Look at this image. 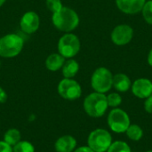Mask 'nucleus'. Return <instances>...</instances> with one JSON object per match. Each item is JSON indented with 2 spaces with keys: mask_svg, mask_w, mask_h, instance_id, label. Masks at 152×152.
<instances>
[{
  "mask_svg": "<svg viewBox=\"0 0 152 152\" xmlns=\"http://www.w3.org/2000/svg\"><path fill=\"white\" fill-rule=\"evenodd\" d=\"M83 107L85 112L89 117L94 118H101L106 113L109 108L107 96L104 94L97 92L92 93L85 98Z\"/></svg>",
  "mask_w": 152,
  "mask_h": 152,
  "instance_id": "1",
  "label": "nucleus"
},
{
  "mask_svg": "<svg viewBox=\"0 0 152 152\" xmlns=\"http://www.w3.org/2000/svg\"><path fill=\"white\" fill-rule=\"evenodd\" d=\"M53 23L54 27L64 32L74 30L79 24V17L77 13L69 7H62L59 12L53 13Z\"/></svg>",
  "mask_w": 152,
  "mask_h": 152,
  "instance_id": "2",
  "label": "nucleus"
},
{
  "mask_svg": "<svg viewBox=\"0 0 152 152\" xmlns=\"http://www.w3.org/2000/svg\"><path fill=\"white\" fill-rule=\"evenodd\" d=\"M24 41L16 34H7L0 38V56L13 58L22 50Z\"/></svg>",
  "mask_w": 152,
  "mask_h": 152,
  "instance_id": "3",
  "label": "nucleus"
},
{
  "mask_svg": "<svg viewBox=\"0 0 152 152\" xmlns=\"http://www.w3.org/2000/svg\"><path fill=\"white\" fill-rule=\"evenodd\" d=\"M112 143V136L109 131L103 128L93 130L87 138V146L94 152H107Z\"/></svg>",
  "mask_w": 152,
  "mask_h": 152,
  "instance_id": "4",
  "label": "nucleus"
},
{
  "mask_svg": "<svg viewBox=\"0 0 152 152\" xmlns=\"http://www.w3.org/2000/svg\"><path fill=\"white\" fill-rule=\"evenodd\" d=\"M113 85V75L110 69L104 67L94 70L91 77V86L94 92L105 94L108 93Z\"/></svg>",
  "mask_w": 152,
  "mask_h": 152,
  "instance_id": "5",
  "label": "nucleus"
},
{
  "mask_svg": "<svg viewBox=\"0 0 152 152\" xmlns=\"http://www.w3.org/2000/svg\"><path fill=\"white\" fill-rule=\"evenodd\" d=\"M107 123L113 133L124 134L131 125V120L129 115L125 110L119 108H114L108 115Z\"/></svg>",
  "mask_w": 152,
  "mask_h": 152,
  "instance_id": "6",
  "label": "nucleus"
},
{
  "mask_svg": "<svg viewBox=\"0 0 152 152\" xmlns=\"http://www.w3.org/2000/svg\"><path fill=\"white\" fill-rule=\"evenodd\" d=\"M59 53L64 58L71 59L77 55L80 50V41L79 38L74 35L68 33L62 36L58 43Z\"/></svg>",
  "mask_w": 152,
  "mask_h": 152,
  "instance_id": "7",
  "label": "nucleus"
},
{
  "mask_svg": "<svg viewBox=\"0 0 152 152\" xmlns=\"http://www.w3.org/2000/svg\"><path fill=\"white\" fill-rule=\"evenodd\" d=\"M58 93L60 96L68 101H75L80 98L82 88L78 82L72 78H63L58 85Z\"/></svg>",
  "mask_w": 152,
  "mask_h": 152,
  "instance_id": "8",
  "label": "nucleus"
},
{
  "mask_svg": "<svg viewBox=\"0 0 152 152\" xmlns=\"http://www.w3.org/2000/svg\"><path fill=\"white\" fill-rule=\"evenodd\" d=\"M134 36V29L127 24H120L116 26L110 35L112 42L119 46L126 45L132 40Z\"/></svg>",
  "mask_w": 152,
  "mask_h": 152,
  "instance_id": "9",
  "label": "nucleus"
},
{
  "mask_svg": "<svg viewBox=\"0 0 152 152\" xmlns=\"http://www.w3.org/2000/svg\"><path fill=\"white\" fill-rule=\"evenodd\" d=\"M132 93L139 99H146L152 94V82L148 78H138L132 84Z\"/></svg>",
  "mask_w": 152,
  "mask_h": 152,
  "instance_id": "10",
  "label": "nucleus"
},
{
  "mask_svg": "<svg viewBox=\"0 0 152 152\" xmlns=\"http://www.w3.org/2000/svg\"><path fill=\"white\" fill-rule=\"evenodd\" d=\"M21 30L26 34L35 33L39 28V17L35 12H27L23 14L20 22Z\"/></svg>",
  "mask_w": 152,
  "mask_h": 152,
  "instance_id": "11",
  "label": "nucleus"
},
{
  "mask_svg": "<svg viewBox=\"0 0 152 152\" xmlns=\"http://www.w3.org/2000/svg\"><path fill=\"white\" fill-rule=\"evenodd\" d=\"M146 0H116L118 8L126 14H136L142 11Z\"/></svg>",
  "mask_w": 152,
  "mask_h": 152,
  "instance_id": "12",
  "label": "nucleus"
},
{
  "mask_svg": "<svg viewBox=\"0 0 152 152\" xmlns=\"http://www.w3.org/2000/svg\"><path fill=\"white\" fill-rule=\"evenodd\" d=\"M77 142L72 135H62L59 137L54 143V150L56 152H73L77 148Z\"/></svg>",
  "mask_w": 152,
  "mask_h": 152,
  "instance_id": "13",
  "label": "nucleus"
},
{
  "mask_svg": "<svg viewBox=\"0 0 152 152\" xmlns=\"http://www.w3.org/2000/svg\"><path fill=\"white\" fill-rule=\"evenodd\" d=\"M112 86L120 93H126L131 89L132 82L129 77L124 73H118L113 76V85Z\"/></svg>",
  "mask_w": 152,
  "mask_h": 152,
  "instance_id": "14",
  "label": "nucleus"
},
{
  "mask_svg": "<svg viewBox=\"0 0 152 152\" xmlns=\"http://www.w3.org/2000/svg\"><path fill=\"white\" fill-rule=\"evenodd\" d=\"M64 62L65 58L60 53H52L47 57L45 61V66L50 71H57L62 68Z\"/></svg>",
  "mask_w": 152,
  "mask_h": 152,
  "instance_id": "15",
  "label": "nucleus"
},
{
  "mask_svg": "<svg viewBox=\"0 0 152 152\" xmlns=\"http://www.w3.org/2000/svg\"><path fill=\"white\" fill-rule=\"evenodd\" d=\"M61 70L62 75L65 78H72L77 74L79 70V64L77 61L73 59H69L67 61L64 62Z\"/></svg>",
  "mask_w": 152,
  "mask_h": 152,
  "instance_id": "16",
  "label": "nucleus"
},
{
  "mask_svg": "<svg viewBox=\"0 0 152 152\" xmlns=\"http://www.w3.org/2000/svg\"><path fill=\"white\" fill-rule=\"evenodd\" d=\"M4 141L11 146H14L21 141V134L17 128H10L4 134Z\"/></svg>",
  "mask_w": 152,
  "mask_h": 152,
  "instance_id": "17",
  "label": "nucleus"
},
{
  "mask_svg": "<svg viewBox=\"0 0 152 152\" xmlns=\"http://www.w3.org/2000/svg\"><path fill=\"white\" fill-rule=\"evenodd\" d=\"M126 136L133 142H139L143 137V130L142 128L136 125L131 124L126 131Z\"/></svg>",
  "mask_w": 152,
  "mask_h": 152,
  "instance_id": "18",
  "label": "nucleus"
},
{
  "mask_svg": "<svg viewBox=\"0 0 152 152\" xmlns=\"http://www.w3.org/2000/svg\"><path fill=\"white\" fill-rule=\"evenodd\" d=\"M107 152H132L128 143L123 141L112 142Z\"/></svg>",
  "mask_w": 152,
  "mask_h": 152,
  "instance_id": "19",
  "label": "nucleus"
},
{
  "mask_svg": "<svg viewBox=\"0 0 152 152\" xmlns=\"http://www.w3.org/2000/svg\"><path fill=\"white\" fill-rule=\"evenodd\" d=\"M13 152H35V146L28 141H20L12 147Z\"/></svg>",
  "mask_w": 152,
  "mask_h": 152,
  "instance_id": "20",
  "label": "nucleus"
},
{
  "mask_svg": "<svg viewBox=\"0 0 152 152\" xmlns=\"http://www.w3.org/2000/svg\"><path fill=\"white\" fill-rule=\"evenodd\" d=\"M107 102L109 107L111 108H118V106L122 103V97L118 93H111L107 95Z\"/></svg>",
  "mask_w": 152,
  "mask_h": 152,
  "instance_id": "21",
  "label": "nucleus"
},
{
  "mask_svg": "<svg viewBox=\"0 0 152 152\" xmlns=\"http://www.w3.org/2000/svg\"><path fill=\"white\" fill-rule=\"evenodd\" d=\"M142 16L145 21L148 24L152 25V0H149L148 2H145L142 9Z\"/></svg>",
  "mask_w": 152,
  "mask_h": 152,
  "instance_id": "22",
  "label": "nucleus"
},
{
  "mask_svg": "<svg viewBox=\"0 0 152 152\" xmlns=\"http://www.w3.org/2000/svg\"><path fill=\"white\" fill-rule=\"evenodd\" d=\"M46 6L53 13L59 12L63 7L61 0H46Z\"/></svg>",
  "mask_w": 152,
  "mask_h": 152,
  "instance_id": "23",
  "label": "nucleus"
},
{
  "mask_svg": "<svg viewBox=\"0 0 152 152\" xmlns=\"http://www.w3.org/2000/svg\"><path fill=\"white\" fill-rule=\"evenodd\" d=\"M143 107H144V110L147 113L152 114V94L151 96H149L148 98L145 99Z\"/></svg>",
  "mask_w": 152,
  "mask_h": 152,
  "instance_id": "24",
  "label": "nucleus"
},
{
  "mask_svg": "<svg viewBox=\"0 0 152 152\" xmlns=\"http://www.w3.org/2000/svg\"><path fill=\"white\" fill-rule=\"evenodd\" d=\"M0 152H13L12 146L9 145L4 140L0 141Z\"/></svg>",
  "mask_w": 152,
  "mask_h": 152,
  "instance_id": "25",
  "label": "nucleus"
},
{
  "mask_svg": "<svg viewBox=\"0 0 152 152\" xmlns=\"http://www.w3.org/2000/svg\"><path fill=\"white\" fill-rule=\"evenodd\" d=\"M8 99V95L6 92L0 86V103H4Z\"/></svg>",
  "mask_w": 152,
  "mask_h": 152,
  "instance_id": "26",
  "label": "nucleus"
},
{
  "mask_svg": "<svg viewBox=\"0 0 152 152\" xmlns=\"http://www.w3.org/2000/svg\"><path fill=\"white\" fill-rule=\"evenodd\" d=\"M73 152H94L91 148H89L88 146H80L75 149V151Z\"/></svg>",
  "mask_w": 152,
  "mask_h": 152,
  "instance_id": "27",
  "label": "nucleus"
},
{
  "mask_svg": "<svg viewBox=\"0 0 152 152\" xmlns=\"http://www.w3.org/2000/svg\"><path fill=\"white\" fill-rule=\"evenodd\" d=\"M148 63H149V65L151 67H152V48L151 49V51H150V53L148 54Z\"/></svg>",
  "mask_w": 152,
  "mask_h": 152,
  "instance_id": "28",
  "label": "nucleus"
},
{
  "mask_svg": "<svg viewBox=\"0 0 152 152\" xmlns=\"http://www.w3.org/2000/svg\"><path fill=\"white\" fill-rule=\"evenodd\" d=\"M4 2H5V0H0V7L4 4Z\"/></svg>",
  "mask_w": 152,
  "mask_h": 152,
  "instance_id": "29",
  "label": "nucleus"
},
{
  "mask_svg": "<svg viewBox=\"0 0 152 152\" xmlns=\"http://www.w3.org/2000/svg\"><path fill=\"white\" fill-rule=\"evenodd\" d=\"M146 152H152V151H146Z\"/></svg>",
  "mask_w": 152,
  "mask_h": 152,
  "instance_id": "30",
  "label": "nucleus"
},
{
  "mask_svg": "<svg viewBox=\"0 0 152 152\" xmlns=\"http://www.w3.org/2000/svg\"><path fill=\"white\" fill-rule=\"evenodd\" d=\"M0 64H1V63H0Z\"/></svg>",
  "mask_w": 152,
  "mask_h": 152,
  "instance_id": "31",
  "label": "nucleus"
}]
</instances>
